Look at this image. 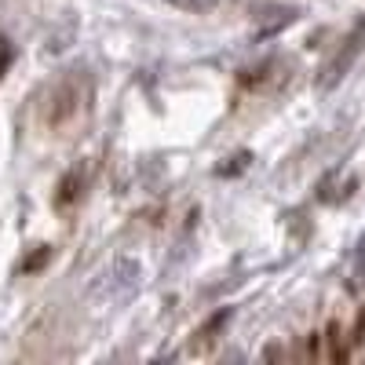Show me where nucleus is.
I'll return each mask as SVG.
<instances>
[{
    "instance_id": "20e7f679",
    "label": "nucleus",
    "mask_w": 365,
    "mask_h": 365,
    "mask_svg": "<svg viewBox=\"0 0 365 365\" xmlns=\"http://www.w3.org/2000/svg\"><path fill=\"white\" fill-rule=\"evenodd\" d=\"M351 340H354V344H361V340H365V311L358 314V325H354V336H351Z\"/></svg>"
},
{
    "instance_id": "f257e3e1",
    "label": "nucleus",
    "mask_w": 365,
    "mask_h": 365,
    "mask_svg": "<svg viewBox=\"0 0 365 365\" xmlns=\"http://www.w3.org/2000/svg\"><path fill=\"white\" fill-rule=\"evenodd\" d=\"M230 322V311H220V314H212L201 329H197V340H194V347H205V344H212V340H216V332L223 329Z\"/></svg>"
},
{
    "instance_id": "f03ea898",
    "label": "nucleus",
    "mask_w": 365,
    "mask_h": 365,
    "mask_svg": "<svg viewBox=\"0 0 365 365\" xmlns=\"http://www.w3.org/2000/svg\"><path fill=\"white\" fill-rule=\"evenodd\" d=\"M325 340H329V361H347V344L340 336V322H332L325 329Z\"/></svg>"
},
{
    "instance_id": "7ed1b4c3",
    "label": "nucleus",
    "mask_w": 365,
    "mask_h": 365,
    "mask_svg": "<svg viewBox=\"0 0 365 365\" xmlns=\"http://www.w3.org/2000/svg\"><path fill=\"white\" fill-rule=\"evenodd\" d=\"M73 182H77V175H66V179H63V190H58V205H66V201L77 194V190H73Z\"/></svg>"
}]
</instances>
